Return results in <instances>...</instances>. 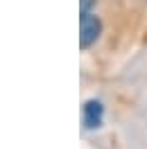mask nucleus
<instances>
[{"instance_id": "obj_1", "label": "nucleus", "mask_w": 147, "mask_h": 149, "mask_svg": "<svg viewBox=\"0 0 147 149\" xmlns=\"http://www.w3.org/2000/svg\"><path fill=\"white\" fill-rule=\"evenodd\" d=\"M102 34V20L95 14H82L79 16V45L91 47Z\"/></svg>"}, {"instance_id": "obj_2", "label": "nucleus", "mask_w": 147, "mask_h": 149, "mask_svg": "<svg viewBox=\"0 0 147 149\" xmlns=\"http://www.w3.org/2000/svg\"><path fill=\"white\" fill-rule=\"evenodd\" d=\"M102 118H104V104L100 100H88L84 102L82 109V122L86 129H97L102 127Z\"/></svg>"}, {"instance_id": "obj_3", "label": "nucleus", "mask_w": 147, "mask_h": 149, "mask_svg": "<svg viewBox=\"0 0 147 149\" xmlns=\"http://www.w3.org/2000/svg\"><path fill=\"white\" fill-rule=\"evenodd\" d=\"M95 5V0H79V9H82V14H91V7Z\"/></svg>"}]
</instances>
